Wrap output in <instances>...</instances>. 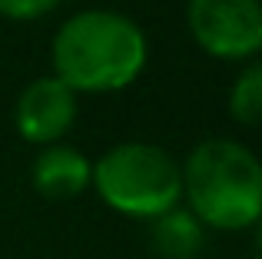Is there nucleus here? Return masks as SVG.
Here are the masks:
<instances>
[{"label":"nucleus","mask_w":262,"mask_h":259,"mask_svg":"<svg viewBox=\"0 0 262 259\" xmlns=\"http://www.w3.org/2000/svg\"><path fill=\"white\" fill-rule=\"evenodd\" d=\"M33 186L37 193L50 196V200H70V196H80L93 180V163L86 160L80 149L73 146H43V153L33 160Z\"/></svg>","instance_id":"423d86ee"},{"label":"nucleus","mask_w":262,"mask_h":259,"mask_svg":"<svg viewBox=\"0 0 262 259\" xmlns=\"http://www.w3.org/2000/svg\"><path fill=\"white\" fill-rule=\"evenodd\" d=\"M229 110L239 123H259V110H262V67L249 63L243 73L236 77L229 90Z\"/></svg>","instance_id":"6e6552de"},{"label":"nucleus","mask_w":262,"mask_h":259,"mask_svg":"<svg viewBox=\"0 0 262 259\" xmlns=\"http://www.w3.org/2000/svg\"><path fill=\"white\" fill-rule=\"evenodd\" d=\"M179 173L189 213L203 226L246 229L259 220L262 166L249 146L226 136L203 140Z\"/></svg>","instance_id":"f03ea898"},{"label":"nucleus","mask_w":262,"mask_h":259,"mask_svg":"<svg viewBox=\"0 0 262 259\" xmlns=\"http://www.w3.org/2000/svg\"><path fill=\"white\" fill-rule=\"evenodd\" d=\"M13 120H17V130L24 140L50 146L77 120V93L53 73L50 77H37L30 87H24Z\"/></svg>","instance_id":"39448f33"},{"label":"nucleus","mask_w":262,"mask_h":259,"mask_svg":"<svg viewBox=\"0 0 262 259\" xmlns=\"http://www.w3.org/2000/svg\"><path fill=\"white\" fill-rule=\"evenodd\" d=\"M186 20L206 53L223 60H243L262 47L259 0H189Z\"/></svg>","instance_id":"20e7f679"},{"label":"nucleus","mask_w":262,"mask_h":259,"mask_svg":"<svg viewBox=\"0 0 262 259\" xmlns=\"http://www.w3.org/2000/svg\"><path fill=\"white\" fill-rule=\"evenodd\" d=\"M60 0H0V13L13 20H33L43 17L47 10H53Z\"/></svg>","instance_id":"1a4fd4ad"},{"label":"nucleus","mask_w":262,"mask_h":259,"mask_svg":"<svg viewBox=\"0 0 262 259\" xmlns=\"http://www.w3.org/2000/svg\"><path fill=\"white\" fill-rule=\"evenodd\" d=\"M146 63V37L113 10H80L53 37V77L73 93L123 90Z\"/></svg>","instance_id":"f257e3e1"},{"label":"nucleus","mask_w":262,"mask_h":259,"mask_svg":"<svg viewBox=\"0 0 262 259\" xmlns=\"http://www.w3.org/2000/svg\"><path fill=\"white\" fill-rule=\"evenodd\" d=\"M206 243L203 223L189 209L173 206L169 213L156 216L149 226V246L160 259H196Z\"/></svg>","instance_id":"0eeeda50"},{"label":"nucleus","mask_w":262,"mask_h":259,"mask_svg":"<svg viewBox=\"0 0 262 259\" xmlns=\"http://www.w3.org/2000/svg\"><path fill=\"white\" fill-rule=\"evenodd\" d=\"M96 193L126 216L156 220L179 206L183 173L166 149L153 143H120L93 163Z\"/></svg>","instance_id":"7ed1b4c3"}]
</instances>
